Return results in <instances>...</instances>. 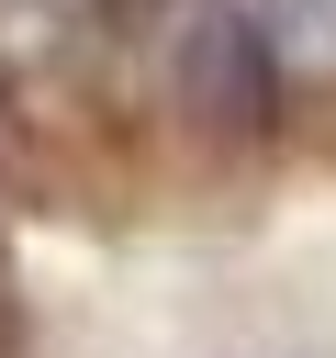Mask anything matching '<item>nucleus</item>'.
<instances>
[{
	"label": "nucleus",
	"instance_id": "f03ea898",
	"mask_svg": "<svg viewBox=\"0 0 336 358\" xmlns=\"http://www.w3.org/2000/svg\"><path fill=\"white\" fill-rule=\"evenodd\" d=\"M280 67H336V0H246Z\"/></svg>",
	"mask_w": 336,
	"mask_h": 358
},
{
	"label": "nucleus",
	"instance_id": "f257e3e1",
	"mask_svg": "<svg viewBox=\"0 0 336 358\" xmlns=\"http://www.w3.org/2000/svg\"><path fill=\"white\" fill-rule=\"evenodd\" d=\"M168 67H179V101H190L202 123H269L280 56H269V34L246 22V0H190V11L168 22Z\"/></svg>",
	"mask_w": 336,
	"mask_h": 358
}]
</instances>
